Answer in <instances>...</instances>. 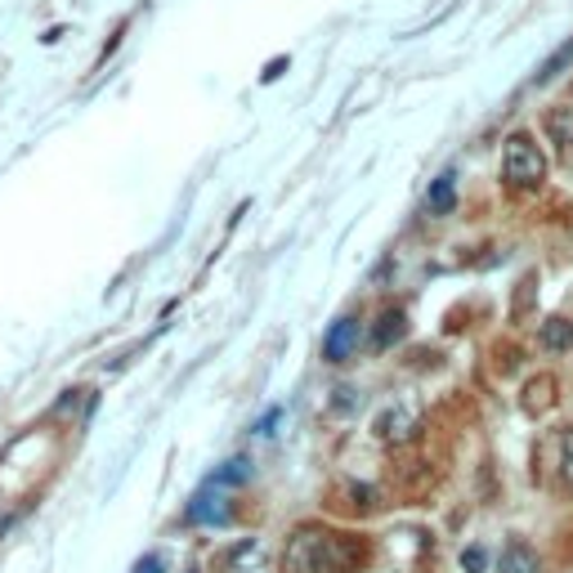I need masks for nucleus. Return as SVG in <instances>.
<instances>
[{"instance_id": "obj_1", "label": "nucleus", "mask_w": 573, "mask_h": 573, "mask_svg": "<svg viewBox=\"0 0 573 573\" xmlns=\"http://www.w3.org/2000/svg\"><path fill=\"white\" fill-rule=\"evenodd\" d=\"M282 573H341V534L301 524L282 547Z\"/></svg>"}, {"instance_id": "obj_2", "label": "nucleus", "mask_w": 573, "mask_h": 573, "mask_svg": "<svg viewBox=\"0 0 573 573\" xmlns=\"http://www.w3.org/2000/svg\"><path fill=\"white\" fill-rule=\"evenodd\" d=\"M502 179L511 188H538L547 179V157L524 130L506 135V143H502Z\"/></svg>"}, {"instance_id": "obj_3", "label": "nucleus", "mask_w": 573, "mask_h": 573, "mask_svg": "<svg viewBox=\"0 0 573 573\" xmlns=\"http://www.w3.org/2000/svg\"><path fill=\"white\" fill-rule=\"evenodd\" d=\"M417 430H421V417L412 412V408H404V404H395V408H386L376 417V440L386 444V448H404V444H412L417 440Z\"/></svg>"}, {"instance_id": "obj_4", "label": "nucleus", "mask_w": 573, "mask_h": 573, "mask_svg": "<svg viewBox=\"0 0 573 573\" xmlns=\"http://www.w3.org/2000/svg\"><path fill=\"white\" fill-rule=\"evenodd\" d=\"M363 341V331H359V318H337L327 327V337H323V359L327 363H350L354 350Z\"/></svg>"}, {"instance_id": "obj_5", "label": "nucleus", "mask_w": 573, "mask_h": 573, "mask_svg": "<svg viewBox=\"0 0 573 573\" xmlns=\"http://www.w3.org/2000/svg\"><path fill=\"white\" fill-rule=\"evenodd\" d=\"M408 337V314H404V305H390V309H381L376 314V323H372V350H390V346H399Z\"/></svg>"}, {"instance_id": "obj_6", "label": "nucleus", "mask_w": 573, "mask_h": 573, "mask_svg": "<svg viewBox=\"0 0 573 573\" xmlns=\"http://www.w3.org/2000/svg\"><path fill=\"white\" fill-rule=\"evenodd\" d=\"M453 207H457V171H440L435 184H430V194H425V211L448 215Z\"/></svg>"}, {"instance_id": "obj_7", "label": "nucleus", "mask_w": 573, "mask_h": 573, "mask_svg": "<svg viewBox=\"0 0 573 573\" xmlns=\"http://www.w3.org/2000/svg\"><path fill=\"white\" fill-rule=\"evenodd\" d=\"M498 573H542V560L529 542H506L502 560H498Z\"/></svg>"}, {"instance_id": "obj_8", "label": "nucleus", "mask_w": 573, "mask_h": 573, "mask_svg": "<svg viewBox=\"0 0 573 573\" xmlns=\"http://www.w3.org/2000/svg\"><path fill=\"white\" fill-rule=\"evenodd\" d=\"M551 399H556V376H534L529 386H524V395H519V408L529 417H542L551 408Z\"/></svg>"}, {"instance_id": "obj_9", "label": "nucleus", "mask_w": 573, "mask_h": 573, "mask_svg": "<svg viewBox=\"0 0 573 573\" xmlns=\"http://www.w3.org/2000/svg\"><path fill=\"white\" fill-rule=\"evenodd\" d=\"M229 515H233V506H229L215 489L198 493V498H194V506H188V519H198V524H224Z\"/></svg>"}, {"instance_id": "obj_10", "label": "nucleus", "mask_w": 573, "mask_h": 573, "mask_svg": "<svg viewBox=\"0 0 573 573\" xmlns=\"http://www.w3.org/2000/svg\"><path fill=\"white\" fill-rule=\"evenodd\" d=\"M542 350H547V354L573 350V323H569V318H547V323H542Z\"/></svg>"}, {"instance_id": "obj_11", "label": "nucleus", "mask_w": 573, "mask_h": 573, "mask_svg": "<svg viewBox=\"0 0 573 573\" xmlns=\"http://www.w3.org/2000/svg\"><path fill=\"white\" fill-rule=\"evenodd\" d=\"M542 130L551 135V143H560V149H573V108H551L542 117Z\"/></svg>"}, {"instance_id": "obj_12", "label": "nucleus", "mask_w": 573, "mask_h": 573, "mask_svg": "<svg viewBox=\"0 0 573 573\" xmlns=\"http://www.w3.org/2000/svg\"><path fill=\"white\" fill-rule=\"evenodd\" d=\"M569 63H573V36L560 45V50H556V55H551L542 68H538V77H534V81H538V85H547V81H556V77H560Z\"/></svg>"}, {"instance_id": "obj_13", "label": "nucleus", "mask_w": 573, "mask_h": 573, "mask_svg": "<svg viewBox=\"0 0 573 573\" xmlns=\"http://www.w3.org/2000/svg\"><path fill=\"white\" fill-rule=\"evenodd\" d=\"M560 480L573 493V430H564V440H560Z\"/></svg>"}, {"instance_id": "obj_14", "label": "nucleus", "mask_w": 573, "mask_h": 573, "mask_svg": "<svg viewBox=\"0 0 573 573\" xmlns=\"http://www.w3.org/2000/svg\"><path fill=\"white\" fill-rule=\"evenodd\" d=\"M461 569L466 573H489V551L484 547H466L461 551Z\"/></svg>"}, {"instance_id": "obj_15", "label": "nucleus", "mask_w": 573, "mask_h": 573, "mask_svg": "<svg viewBox=\"0 0 573 573\" xmlns=\"http://www.w3.org/2000/svg\"><path fill=\"white\" fill-rule=\"evenodd\" d=\"M247 480V461H229V470H220L211 484H243Z\"/></svg>"}, {"instance_id": "obj_16", "label": "nucleus", "mask_w": 573, "mask_h": 573, "mask_svg": "<svg viewBox=\"0 0 573 573\" xmlns=\"http://www.w3.org/2000/svg\"><path fill=\"white\" fill-rule=\"evenodd\" d=\"M162 569V556H143L139 564H135V573H157Z\"/></svg>"}, {"instance_id": "obj_17", "label": "nucleus", "mask_w": 573, "mask_h": 573, "mask_svg": "<svg viewBox=\"0 0 573 573\" xmlns=\"http://www.w3.org/2000/svg\"><path fill=\"white\" fill-rule=\"evenodd\" d=\"M194 573H198V569H194Z\"/></svg>"}]
</instances>
